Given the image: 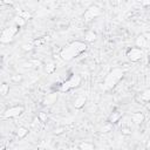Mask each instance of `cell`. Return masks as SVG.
<instances>
[{
	"label": "cell",
	"instance_id": "obj_3",
	"mask_svg": "<svg viewBox=\"0 0 150 150\" xmlns=\"http://www.w3.org/2000/svg\"><path fill=\"white\" fill-rule=\"evenodd\" d=\"M81 83V76L77 75V74H74L71 75L68 80H66L64 82H62L59 87V91L61 93H66V91H69L76 87H79Z\"/></svg>",
	"mask_w": 150,
	"mask_h": 150
},
{
	"label": "cell",
	"instance_id": "obj_16",
	"mask_svg": "<svg viewBox=\"0 0 150 150\" xmlns=\"http://www.w3.org/2000/svg\"><path fill=\"white\" fill-rule=\"evenodd\" d=\"M27 135H28V129L25 128V127H20V128L16 130V136H18L19 138H25Z\"/></svg>",
	"mask_w": 150,
	"mask_h": 150
},
{
	"label": "cell",
	"instance_id": "obj_25",
	"mask_svg": "<svg viewBox=\"0 0 150 150\" xmlns=\"http://www.w3.org/2000/svg\"><path fill=\"white\" fill-rule=\"evenodd\" d=\"M143 35H144V38L146 39V41L150 43V33H149V32H146V33H143Z\"/></svg>",
	"mask_w": 150,
	"mask_h": 150
},
{
	"label": "cell",
	"instance_id": "obj_11",
	"mask_svg": "<svg viewBox=\"0 0 150 150\" xmlns=\"http://www.w3.org/2000/svg\"><path fill=\"white\" fill-rule=\"evenodd\" d=\"M130 118H131L132 123H135V124H141V123L144 121V115H143V112H134Z\"/></svg>",
	"mask_w": 150,
	"mask_h": 150
},
{
	"label": "cell",
	"instance_id": "obj_18",
	"mask_svg": "<svg viewBox=\"0 0 150 150\" xmlns=\"http://www.w3.org/2000/svg\"><path fill=\"white\" fill-rule=\"evenodd\" d=\"M26 22H27V21H26L25 19H22L21 16H18V15H16V16L14 18V25H16L18 27H23V26L26 25Z\"/></svg>",
	"mask_w": 150,
	"mask_h": 150
},
{
	"label": "cell",
	"instance_id": "obj_23",
	"mask_svg": "<svg viewBox=\"0 0 150 150\" xmlns=\"http://www.w3.org/2000/svg\"><path fill=\"white\" fill-rule=\"evenodd\" d=\"M38 118H39L40 122H46V121H47V114L43 112V111H41V112H39Z\"/></svg>",
	"mask_w": 150,
	"mask_h": 150
},
{
	"label": "cell",
	"instance_id": "obj_7",
	"mask_svg": "<svg viewBox=\"0 0 150 150\" xmlns=\"http://www.w3.org/2000/svg\"><path fill=\"white\" fill-rule=\"evenodd\" d=\"M143 55H144L143 49H141V48H138V47H132V48H130V49L128 50V53H127V56H128V59H129L131 62H137V61H139V60L143 57Z\"/></svg>",
	"mask_w": 150,
	"mask_h": 150
},
{
	"label": "cell",
	"instance_id": "obj_20",
	"mask_svg": "<svg viewBox=\"0 0 150 150\" xmlns=\"http://www.w3.org/2000/svg\"><path fill=\"white\" fill-rule=\"evenodd\" d=\"M8 91H9V84L2 83L1 87H0V93H1V95H2V96H6V95L8 94Z\"/></svg>",
	"mask_w": 150,
	"mask_h": 150
},
{
	"label": "cell",
	"instance_id": "obj_2",
	"mask_svg": "<svg viewBox=\"0 0 150 150\" xmlns=\"http://www.w3.org/2000/svg\"><path fill=\"white\" fill-rule=\"evenodd\" d=\"M124 76V70L121 69V68H114L111 69L105 79H104V82H103V90H111L116 87V84L123 79Z\"/></svg>",
	"mask_w": 150,
	"mask_h": 150
},
{
	"label": "cell",
	"instance_id": "obj_21",
	"mask_svg": "<svg viewBox=\"0 0 150 150\" xmlns=\"http://www.w3.org/2000/svg\"><path fill=\"white\" fill-rule=\"evenodd\" d=\"M46 42H47V39H46V38H41V39H38V40H35V41H34V45L39 47V46H42V45H45Z\"/></svg>",
	"mask_w": 150,
	"mask_h": 150
},
{
	"label": "cell",
	"instance_id": "obj_17",
	"mask_svg": "<svg viewBox=\"0 0 150 150\" xmlns=\"http://www.w3.org/2000/svg\"><path fill=\"white\" fill-rule=\"evenodd\" d=\"M16 15H18V16H21V18L25 19L26 21L29 20V19H32V14H30L28 11H18Z\"/></svg>",
	"mask_w": 150,
	"mask_h": 150
},
{
	"label": "cell",
	"instance_id": "obj_14",
	"mask_svg": "<svg viewBox=\"0 0 150 150\" xmlns=\"http://www.w3.org/2000/svg\"><path fill=\"white\" fill-rule=\"evenodd\" d=\"M80 150H94V144L90 142H81L79 144Z\"/></svg>",
	"mask_w": 150,
	"mask_h": 150
},
{
	"label": "cell",
	"instance_id": "obj_24",
	"mask_svg": "<svg viewBox=\"0 0 150 150\" xmlns=\"http://www.w3.org/2000/svg\"><path fill=\"white\" fill-rule=\"evenodd\" d=\"M32 46L30 45H22V49L23 50H32Z\"/></svg>",
	"mask_w": 150,
	"mask_h": 150
},
{
	"label": "cell",
	"instance_id": "obj_1",
	"mask_svg": "<svg viewBox=\"0 0 150 150\" xmlns=\"http://www.w3.org/2000/svg\"><path fill=\"white\" fill-rule=\"evenodd\" d=\"M86 50H87V43L84 41L76 40V41L70 42L66 47H63L60 52V56L63 61H70Z\"/></svg>",
	"mask_w": 150,
	"mask_h": 150
},
{
	"label": "cell",
	"instance_id": "obj_26",
	"mask_svg": "<svg viewBox=\"0 0 150 150\" xmlns=\"http://www.w3.org/2000/svg\"><path fill=\"white\" fill-rule=\"evenodd\" d=\"M122 132L125 134V135H128V134H130L131 131H130V129H128V128H122Z\"/></svg>",
	"mask_w": 150,
	"mask_h": 150
},
{
	"label": "cell",
	"instance_id": "obj_22",
	"mask_svg": "<svg viewBox=\"0 0 150 150\" xmlns=\"http://www.w3.org/2000/svg\"><path fill=\"white\" fill-rule=\"evenodd\" d=\"M111 130H112V124L109 123V122L102 128V132H109V131H111Z\"/></svg>",
	"mask_w": 150,
	"mask_h": 150
},
{
	"label": "cell",
	"instance_id": "obj_15",
	"mask_svg": "<svg viewBox=\"0 0 150 150\" xmlns=\"http://www.w3.org/2000/svg\"><path fill=\"white\" fill-rule=\"evenodd\" d=\"M95 39H96V33H94L93 30H88L84 34V41H87V42H93V41H95Z\"/></svg>",
	"mask_w": 150,
	"mask_h": 150
},
{
	"label": "cell",
	"instance_id": "obj_10",
	"mask_svg": "<svg viewBox=\"0 0 150 150\" xmlns=\"http://www.w3.org/2000/svg\"><path fill=\"white\" fill-rule=\"evenodd\" d=\"M86 102H87V97H86L84 95H80V96H77V97L75 98V101H74V107H75L76 109H81L82 107H84Z\"/></svg>",
	"mask_w": 150,
	"mask_h": 150
},
{
	"label": "cell",
	"instance_id": "obj_5",
	"mask_svg": "<svg viewBox=\"0 0 150 150\" xmlns=\"http://www.w3.org/2000/svg\"><path fill=\"white\" fill-rule=\"evenodd\" d=\"M23 111H25L23 105H20V104L14 105L5 110V112L2 114V118H15V117H19Z\"/></svg>",
	"mask_w": 150,
	"mask_h": 150
},
{
	"label": "cell",
	"instance_id": "obj_19",
	"mask_svg": "<svg viewBox=\"0 0 150 150\" xmlns=\"http://www.w3.org/2000/svg\"><path fill=\"white\" fill-rule=\"evenodd\" d=\"M45 69H46V73L47 74H53L55 71V69H56V66H55L54 62H49V63L46 64V68Z\"/></svg>",
	"mask_w": 150,
	"mask_h": 150
},
{
	"label": "cell",
	"instance_id": "obj_6",
	"mask_svg": "<svg viewBox=\"0 0 150 150\" xmlns=\"http://www.w3.org/2000/svg\"><path fill=\"white\" fill-rule=\"evenodd\" d=\"M101 14V9L97 7V6H90L86 9L84 14H83V19H84V22H90L91 20H94L96 16H98Z\"/></svg>",
	"mask_w": 150,
	"mask_h": 150
},
{
	"label": "cell",
	"instance_id": "obj_9",
	"mask_svg": "<svg viewBox=\"0 0 150 150\" xmlns=\"http://www.w3.org/2000/svg\"><path fill=\"white\" fill-rule=\"evenodd\" d=\"M122 116H123V111H120V110L112 111V112L110 114L109 118H108V122H109V123H111V124H114V123L118 122V121H120V118H121Z\"/></svg>",
	"mask_w": 150,
	"mask_h": 150
},
{
	"label": "cell",
	"instance_id": "obj_13",
	"mask_svg": "<svg viewBox=\"0 0 150 150\" xmlns=\"http://www.w3.org/2000/svg\"><path fill=\"white\" fill-rule=\"evenodd\" d=\"M139 100L144 101V102H150V88L143 90L141 94H139Z\"/></svg>",
	"mask_w": 150,
	"mask_h": 150
},
{
	"label": "cell",
	"instance_id": "obj_12",
	"mask_svg": "<svg viewBox=\"0 0 150 150\" xmlns=\"http://www.w3.org/2000/svg\"><path fill=\"white\" fill-rule=\"evenodd\" d=\"M56 98H57V94H56V93L49 94V95H47V97L43 100V104H45V105H48V104H53V103H55Z\"/></svg>",
	"mask_w": 150,
	"mask_h": 150
},
{
	"label": "cell",
	"instance_id": "obj_27",
	"mask_svg": "<svg viewBox=\"0 0 150 150\" xmlns=\"http://www.w3.org/2000/svg\"><path fill=\"white\" fill-rule=\"evenodd\" d=\"M141 5H144V6L150 5V1H142V2H141Z\"/></svg>",
	"mask_w": 150,
	"mask_h": 150
},
{
	"label": "cell",
	"instance_id": "obj_4",
	"mask_svg": "<svg viewBox=\"0 0 150 150\" xmlns=\"http://www.w3.org/2000/svg\"><path fill=\"white\" fill-rule=\"evenodd\" d=\"M19 29H20V27H18L16 25H12V26L6 27V28L2 30L1 36H0L1 43H9L11 41H13L14 36L19 33Z\"/></svg>",
	"mask_w": 150,
	"mask_h": 150
},
{
	"label": "cell",
	"instance_id": "obj_8",
	"mask_svg": "<svg viewBox=\"0 0 150 150\" xmlns=\"http://www.w3.org/2000/svg\"><path fill=\"white\" fill-rule=\"evenodd\" d=\"M135 43H136V47H138V48H141V49H143V48H148V47L150 46V43L146 41V39L144 38L143 34H141V35H138V36L136 38Z\"/></svg>",
	"mask_w": 150,
	"mask_h": 150
}]
</instances>
